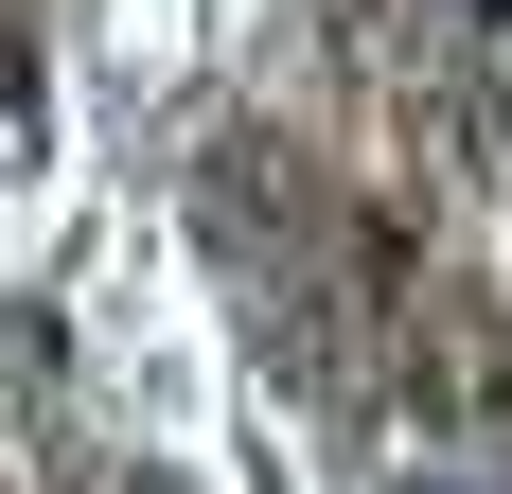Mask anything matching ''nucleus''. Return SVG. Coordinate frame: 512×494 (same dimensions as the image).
I'll use <instances>...</instances> for the list:
<instances>
[{
    "instance_id": "f257e3e1",
    "label": "nucleus",
    "mask_w": 512,
    "mask_h": 494,
    "mask_svg": "<svg viewBox=\"0 0 512 494\" xmlns=\"http://www.w3.org/2000/svg\"><path fill=\"white\" fill-rule=\"evenodd\" d=\"M442 18H477V36H512V0H442Z\"/></svg>"
}]
</instances>
